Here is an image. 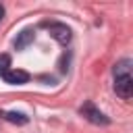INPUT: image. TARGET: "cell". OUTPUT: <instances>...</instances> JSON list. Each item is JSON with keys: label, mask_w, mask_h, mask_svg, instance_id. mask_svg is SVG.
<instances>
[{"label": "cell", "mask_w": 133, "mask_h": 133, "mask_svg": "<svg viewBox=\"0 0 133 133\" xmlns=\"http://www.w3.org/2000/svg\"><path fill=\"white\" fill-rule=\"evenodd\" d=\"M79 112H81L89 123H94V125H110V118H108L104 112H100V110L94 106V102H85V104L79 108Z\"/></svg>", "instance_id": "6da1fadb"}, {"label": "cell", "mask_w": 133, "mask_h": 133, "mask_svg": "<svg viewBox=\"0 0 133 133\" xmlns=\"http://www.w3.org/2000/svg\"><path fill=\"white\" fill-rule=\"evenodd\" d=\"M114 91H116L118 98L129 100V98L133 96V77H131V75L114 77Z\"/></svg>", "instance_id": "7a4b0ae2"}, {"label": "cell", "mask_w": 133, "mask_h": 133, "mask_svg": "<svg viewBox=\"0 0 133 133\" xmlns=\"http://www.w3.org/2000/svg\"><path fill=\"white\" fill-rule=\"evenodd\" d=\"M50 35H52L58 44H62V46H69L71 39H73V31H71V27L64 25V23H52V25H50Z\"/></svg>", "instance_id": "3957f363"}, {"label": "cell", "mask_w": 133, "mask_h": 133, "mask_svg": "<svg viewBox=\"0 0 133 133\" xmlns=\"http://www.w3.org/2000/svg\"><path fill=\"white\" fill-rule=\"evenodd\" d=\"M2 79L10 85H21V83H27L29 81V73L27 71H21V69H10L6 75H2Z\"/></svg>", "instance_id": "277c9868"}, {"label": "cell", "mask_w": 133, "mask_h": 133, "mask_svg": "<svg viewBox=\"0 0 133 133\" xmlns=\"http://www.w3.org/2000/svg\"><path fill=\"white\" fill-rule=\"evenodd\" d=\"M33 37H35V31H33L31 27L19 31V35H17V39H15V48H17V50H25V48L33 42Z\"/></svg>", "instance_id": "5b68a950"}, {"label": "cell", "mask_w": 133, "mask_h": 133, "mask_svg": "<svg viewBox=\"0 0 133 133\" xmlns=\"http://www.w3.org/2000/svg\"><path fill=\"white\" fill-rule=\"evenodd\" d=\"M0 116L4 118V121H8V123H15V125H27L29 123V116L27 114H23V112H8V110H0Z\"/></svg>", "instance_id": "8992f818"}, {"label": "cell", "mask_w": 133, "mask_h": 133, "mask_svg": "<svg viewBox=\"0 0 133 133\" xmlns=\"http://www.w3.org/2000/svg\"><path fill=\"white\" fill-rule=\"evenodd\" d=\"M131 60L129 58H125V60H121V62H116L114 64V77H121V75H131Z\"/></svg>", "instance_id": "52a82bcc"}, {"label": "cell", "mask_w": 133, "mask_h": 133, "mask_svg": "<svg viewBox=\"0 0 133 133\" xmlns=\"http://www.w3.org/2000/svg\"><path fill=\"white\" fill-rule=\"evenodd\" d=\"M10 71V56L8 54H0V77L6 75Z\"/></svg>", "instance_id": "ba28073f"}, {"label": "cell", "mask_w": 133, "mask_h": 133, "mask_svg": "<svg viewBox=\"0 0 133 133\" xmlns=\"http://www.w3.org/2000/svg\"><path fill=\"white\" fill-rule=\"evenodd\" d=\"M66 69H69V54H62V58H60V73H66Z\"/></svg>", "instance_id": "9c48e42d"}, {"label": "cell", "mask_w": 133, "mask_h": 133, "mask_svg": "<svg viewBox=\"0 0 133 133\" xmlns=\"http://www.w3.org/2000/svg\"><path fill=\"white\" fill-rule=\"evenodd\" d=\"M2 17H4V6L0 4V21H2Z\"/></svg>", "instance_id": "30bf717a"}]
</instances>
